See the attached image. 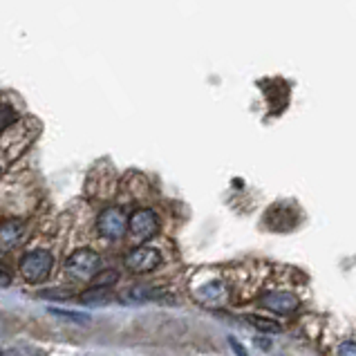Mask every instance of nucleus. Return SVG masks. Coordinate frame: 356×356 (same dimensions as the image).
Wrapping results in <instances>:
<instances>
[{"label": "nucleus", "instance_id": "12", "mask_svg": "<svg viewBox=\"0 0 356 356\" xmlns=\"http://www.w3.org/2000/svg\"><path fill=\"white\" fill-rule=\"evenodd\" d=\"M16 121H18L16 110L9 104H0V135H3L7 128H12Z\"/></svg>", "mask_w": 356, "mask_h": 356}, {"label": "nucleus", "instance_id": "18", "mask_svg": "<svg viewBox=\"0 0 356 356\" xmlns=\"http://www.w3.org/2000/svg\"><path fill=\"white\" fill-rule=\"evenodd\" d=\"M229 345H231V350L236 352L238 356H249V352L242 348V343H240V341H236L233 337H229Z\"/></svg>", "mask_w": 356, "mask_h": 356}, {"label": "nucleus", "instance_id": "6", "mask_svg": "<svg viewBox=\"0 0 356 356\" xmlns=\"http://www.w3.org/2000/svg\"><path fill=\"white\" fill-rule=\"evenodd\" d=\"M25 238V222L9 218L0 222V253L14 251Z\"/></svg>", "mask_w": 356, "mask_h": 356}, {"label": "nucleus", "instance_id": "2", "mask_svg": "<svg viewBox=\"0 0 356 356\" xmlns=\"http://www.w3.org/2000/svg\"><path fill=\"white\" fill-rule=\"evenodd\" d=\"M65 271L79 280H92L101 271V256L92 249H76L65 260Z\"/></svg>", "mask_w": 356, "mask_h": 356}, {"label": "nucleus", "instance_id": "3", "mask_svg": "<svg viewBox=\"0 0 356 356\" xmlns=\"http://www.w3.org/2000/svg\"><path fill=\"white\" fill-rule=\"evenodd\" d=\"M97 231L106 240H121L128 231V218L126 213L117 207H108L99 213L97 218Z\"/></svg>", "mask_w": 356, "mask_h": 356}, {"label": "nucleus", "instance_id": "1", "mask_svg": "<svg viewBox=\"0 0 356 356\" xmlns=\"http://www.w3.org/2000/svg\"><path fill=\"white\" fill-rule=\"evenodd\" d=\"M52 269H54V256H52V251H47V249H34L25 253L18 264L20 276L32 284L45 282L49 278V273H52Z\"/></svg>", "mask_w": 356, "mask_h": 356}, {"label": "nucleus", "instance_id": "9", "mask_svg": "<svg viewBox=\"0 0 356 356\" xmlns=\"http://www.w3.org/2000/svg\"><path fill=\"white\" fill-rule=\"evenodd\" d=\"M124 298L132 302H146V300H164L168 298V293L161 287H155V284H137V287L126 291Z\"/></svg>", "mask_w": 356, "mask_h": 356}, {"label": "nucleus", "instance_id": "11", "mask_svg": "<svg viewBox=\"0 0 356 356\" xmlns=\"http://www.w3.org/2000/svg\"><path fill=\"white\" fill-rule=\"evenodd\" d=\"M244 321H247L251 327H256L260 332H267V334H280L282 332V325H278L276 321H271V318H262V316H244Z\"/></svg>", "mask_w": 356, "mask_h": 356}, {"label": "nucleus", "instance_id": "7", "mask_svg": "<svg viewBox=\"0 0 356 356\" xmlns=\"http://www.w3.org/2000/svg\"><path fill=\"white\" fill-rule=\"evenodd\" d=\"M260 305L273 314H282L284 316V314L296 312L300 307V300L289 291H271V293H264V296L260 298Z\"/></svg>", "mask_w": 356, "mask_h": 356}, {"label": "nucleus", "instance_id": "14", "mask_svg": "<svg viewBox=\"0 0 356 356\" xmlns=\"http://www.w3.org/2000/svg\"><path fill=\"white\" fill-rule=\"evenodd\" d=\"M52 316H58V318H65V321H74L79 325H88L90 323V316L88 314H79V312H67V309H49Z\"/></svg>", "mask_w": 356, "mask_h": 356}, {"label": "nucleus", "instance_id": "8", "mask_svg": "<svg viewBox=\"0 0 356 356\" xmlns=\"http://www.w3.org/2000/svg\"><path fill=\"white\" fill-rule=\"evenodd\" d=\"M195 298L200 302H204L207 307H222L229 300V291L220 280H211L195 291Z\"/></svg>", "mask_w": 356, "mask_h": 356}, {"label": "nucleus", "instance_id": "20", "mask_svg": "<svg viewBox=\"0 0 356 356\" xmlns=\"http://www.w3.org/2000/svg\"><path fill=\"white\" fill-rule=\"evenodd\" d=\"M0 172H3V164H0Z\"/></svg>", "mask_w": 356, "mask_h": 356}, {"label": "nucleus", "instance_id": "15", "mask_svg": "<svg viewBox=\"0 0 356 356\" xmlns=\"http://www.w3.org/2000/svg\"><path fill=\"white\" fill-rule=\"evenodd\" d=\"M38 296L52 298V300H67V298H72V289H43Z\"/></svg>", "mask_w": 356, "mask_h": 356}, {"label": "nucleus", "instance_id": "17", "mask_svg": "<svg viewBox=\"0 0 356 356\" xmlns=\"http://www.w3.org/2000/svg\"><path fill=\"white\" fill-rule=\"evenodd\" d=\"M339 356H356V343H343L339 348Z\"/></svg>", "mask_w": 356, "mask_h": 356}, {"label": "nucleus", "instance_id": "19", "mask_svg": "<svg viewBox=\"0 0 356 356\" xmlns=\"http://www.w3.org/2000/svg\"><path fill=\"white\" fill-rule=\"evenodd\" d=\"M0 356H20V352H16V350H3V352H0Z\"/></svg>", "mask_w": 356, "mask_h": 356}, {"label": "nucleus", "instance_id": "4", "mask_svg": "<svg viewBox=\"0 0 356 356\" xmlns=\"http://www.w3.org/2000/svg\"><path fill=\"white\" fill-rule=\"evenodd\" d=\"M128 231L137 240H150L159 231V218L152 209H137L128 218Z\"/></svg>", "mask_w": 356, "mask_h": 356}, {"label": "nucleus", "instance_id": "21", "mask_svg": "<svg viewBox=\"0 0 356 356\" xmlns=\"http://www.w3.org/2000/svg\"><path fill=\"white\" fill-rule=\"evenodd\" d=\"M38 356H45V354H38Z\"/></svg>", "mask_w": 356, "mask_h": 356}, {"label": "nucleus", "instance_id": "13", "mask_svg": "<svg viewBox=\"0 0 356 356\" xmlns=\"http://www.w3.org/2000/svg\"><path fill=\"white\" fill-rule=\"evenodd\" d=\"M117 280H119V273L115 269H101L90 282H92L95 287H113Z\"/></svg>", "mask_w": 356, "mask_h": 356}, {"label": "nucleus", "instance_id": "5", "mask_svg": "<svg viewBox=\"0 0 356 356\" xmlns=\"http://www.w3.org/2000/svg\"><path fill=\"white\" fill-rule=\"evenodd\" d=\"M124 262L132 273H150L161 264V253L155 247H137L128 253Z\"/></svg>", "mask_w": 356, "mask_h": 356}, {"label": "nucleus", "instance_id": "10", "mask_svg": "<svg viewBox=\"0 0 356 356\" xmlns=\"http://www.w3.org/2000/svg\"><path fill=\"white\" fill-rule=\"evenodd\" d=\"M81 302L83 305H106L113 300V293H110V287H90L88 291L81 293Z\"/></svg>", "mask_w": 356, "mask_h": 356}, {"label": "nucleus", "instance_id": "16", "mask_svg": "<svg viewBox=\"0 0 356 356\" xmlns=\"http://www.w3.org/2000/svg\"><path fill=\"white\" fill-rule=\"evenodd\" d=\"M9 284H12V273H9V269L0 262V289H7Z\"/></svg>", "mask_w": 356, "mask_h": 356}]
</instances>
